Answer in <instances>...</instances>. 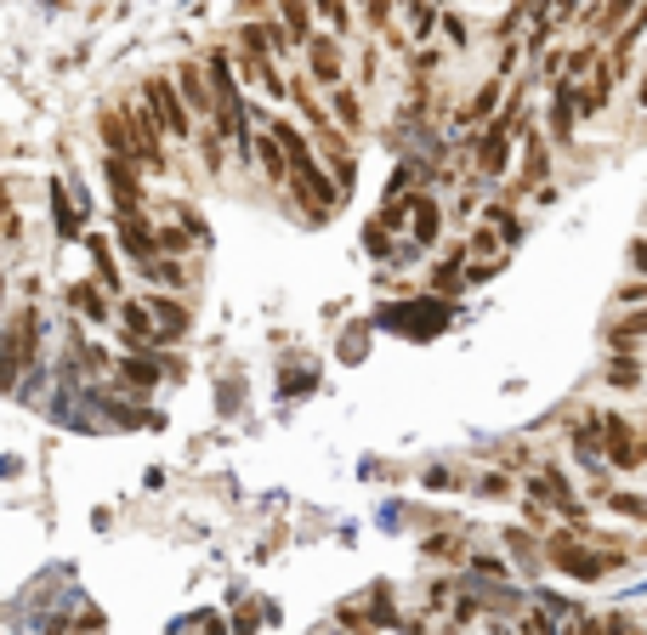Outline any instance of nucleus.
<instances>
[{"label": "nucleus", "instance_id": "39", "mask_svg": "<svg viewBox=\"0 0 647 635\" xmlns=\"http://www.w3.org/2000/svg\"><path fill=\"white\" fill-rule=\"evenodd\" d=\"M353 7H358V0H353Z\"/></svg>", "mask_w": 647, "mask_h": 635}, {"label": "nucleus", "instance_id": "23", "mask_svg": "<svg viewBox=\"0 0 647 635\" xmlns=\"http://www.w3.org/2000/svg\"><path fill=\"white\" fill-rule=\"evenodd\" d=\"M68 307L80 313L86 323H109V301H103V290H97V284H74L68 290Z\"/></svg>", "mask_w": 647, "mask_h": 635}, {"label": "nucleus", "instance_id": "21", "mask_svg": "<svg viewBox=\"0 0 647 635\" xmlns=\"http://www.w3.org/2000/svg\"><path fill=\"white\" fill-rule=\"evenodd\" d=\"M307 7H313V17L324 23V29H335L341 40L358 29V17H353V0H307Z\"/></svg>", "mask_w": 647, "mask_h": 635}, {"label": "nucleus", "instance_id": "33", "mask_svg": "<svg viewBox=\"0 0 647 635\" xmlns=\"http://www.w3.org/2000/svg\"><path fill=\"white\" fill-rule=\"evenodd\" d=\"M619 301H631V307H642V301H647V278H636V284H625V290H619Z\"/></svg>", "mask_w": 647, "mask_h": 635}, {"label": "nucleus", "instance_id": "32", "mask_svg": "<svg viewBox=\"0 0 647 635\" xmlns=\"http://www.w3.org/2000/svg\"><path fill=\"white\" fill-rule=\"evenodd\" d=\"M580 635H625V624H619V619H585Z\"/></svg>", "mask_w": 647, "mask_h": 635}, {"label": "nucleus", "instance_id": "22", "mask_svg": "<svg viewBox=\"0 0 647 635\" xmlns=\"http://www.w3.org/2000/svg\"><path fill=\"white\" fill-rule=\"evenodd\" d=\"M142 278H148V284H160V290H182L188 267H182V256H154V262H142Z\"/></svg>", "mask_w": 647, "mask_h": 635}, {"label": "nucleus", "instance_id": "38", "mask_svg": "<svg viewBox=\"0 0 647 635\" xmlns=\"http://www.w3.org/2000/svg\"><path fill=\"white\" fill-rule=\"evenodd\" d=\"M437 7H455V0H437Z\"/></svg>", "mask_w": 647, "mask_h": 635}, {"label": "nucleus", "instance_id": "35", "mask_svg": "<svg viewBox=\"0 0 647 635\" xmlns=\"http://www.w3.org/2000/svg\"><path fill=\"white\" fill-rule=\"evenodd\" d=\"M478 488H483V494H511V482H506V477H483Z\"/></svg>", "mask_w": 647, "mask_h": 635}, {"label": "nucleus", "instance_id": "18", "mask_svg": "<svg viewBox=\"0 0 647 635\" xmlns=\"http://www.w3.org/2000/svg\"><path fill=\"white\" fill-rule=\"evenodd\" d=\"M460 250H466V262H511V250L500 244V233H494L489 221H478V227H471Z\"/></svg>", "mask_w": 647, "mask_h": 635}, {"label": "nucleus", "instance_id": "3", "mask_svg": "<svg viewBox=\"0 0 647 635\" xmlns=\"http://www.w3.org/2000/svg\"><path fill=\"white\" fill-rule=\"evenodd\" d=\"M545 562L562 568V573H574V579H585V584H596V579L608 573V556L580 545V533H551V539H545Z\"/></svg>", "mask_w": 647, "mask_h": 635}, {"label": "nucleus", "instance_id": "4", "mask_svg": "<svg viewBox=\"0 0 647 635\" xmlns=\"http://www.w3.org/2000/svg\"><path fill=\"white\" fill-rule=\"evenodd\" d=\"M551 182V137L545 131H522V160H517V182H506V199L540 193Z\"/></svg>", "mask_w": 647, "mask_h": 635}, {"label": "nucleus", "instance_id": "36", "mask_svg": "<svg viewBox=\"0 0 647 635\" xmlns=\"http://www.w3.org/2000/svg\"><path fill=\"white\" fill-rule=\"evenodd\" d=\"M205 635H228V624H221L216 613H205Z\"/></svg>", "mask_w": 647, "mask_h": 635}, {"label": "nucleus", "instance_id": "31", "mask_svg": "<svg viewBox=\"0 0 647 635\" xmlns=\"http://www.w3.org/2000/svg\"><path fill=\"white\" fill-rule=\"evenodd\" d=\"M625 262H631V272H636V278H647V239H631Z\"/></svg>", "mask_w": 647, "mask_h": 635}, {"label": "nucleus", "instance_id": "29", "mask_svg": "<svg viewBox=\"0 0 647 635\" xmlns=\"http://www.w3.org/2000/svg\"><path fill=\"white\" fill-rule=\"evenodd\" d=\"M52 205H58V227H63V239H74L80 233V221H74V211H68V193L52 182Z\"/></svg>", "mask_w": 647, "mask_h": 635}, {"label": "nucleus", "instance_id": "2", "mask_svg": "<svg viewBox=\"0 0 647 635\" xmlns=\"http://www.w3.org/2000/svg\"><path fill=\"white\" fill-rule=\"evenodd\" d=\"M302 58H307V80L318 91H330V86L346 80V40L335 29H313L307 46H302Z\"/></svg>", "mask_w": 647, "mask_h": 635}, {"label": "nucleus", "instance_id": "15", "mask_svg": "<svg viewBox=\"0 0 647 635\" xmlns=\"http://www.w3.org/2000/svg\"><path fill=\"white\" fill-rule=\"evenodd\" d=\"M596 63H602V40H591V35H580L568 52H557V74H562V80H574V86L585 80Z\"/></svg>", "mask_w": 647, "mask_h": 635}, {"label": "nucleus", "instance_id": "20", "mask_svg": "<svg viewBox=\"0 0 647 635\" xmlns=\"http://www.w3.org/2000/svg\"><path fill=\"white\" fill-rule=\"evenodd\" d=\"M256 165L267 170V182H272V188H284L290 165H284V148H279V137H272V125H262V131H256Z\"/></svg>", "mask_w": 647, "mask_h": 635}, {"label": "nucleus", "instance_id": "17", "mask_svg": "<svg viewBox=\"0 0 647 635\" xmlns=\"http://www.w3.org/2000/svg\"><path fill=\"white\" fill-rule=\"evenodd\" d=\"M397 12L409 17V46H432V35H437V0H397Z\"/></svg>", "mask_w": 647, "mask_h": 635}, {"label": "nucleus", "instance_id": "8", "mask_svg": "<svg viewBox=\"0 0 647 635\" xmlns=\"http://www.w3.org/2000/svg\"><path fill=\"white\" fill-rule=\"evenodd\" d=\"M443 227H449V221H443V205H437L427 188H415L409 193V244L415 250H437L443 244Z\"/></svg>", "mask_w": 647, "mask_h": 635}, {"label": "nucleus", "instance_id": "26", "mask_svg": "<svg viewBox=\"0 0 647 635\" xmlns=\"http://www.w3.org/2000/svg\"><path fill=\"white\" fill-rule=\"evenodd\" d=\"M574 448H580L585 466H602V415H591V420L574 431Z\"/></svg>", "mask_w": 647, "mask_h": 635}, {"label": "nucleus", "instance_id": "1", "mask_svg": "<svg viewBox=\"0 0 647 635\" xmlns=\"http://www.w3.org/2000/svg\"><path fill=\"white\" fill-rule=\"evenodd\" d=\"M142 103H148V114L160 119L165 142H193V114H188V103H182V91H177V80H170V74L142 80Z\"/></svg>", "mask_w": 647, "mask_h": 635}, {"label": "nucleus", "instance_id": "37", "mask_svg": "<svg viewBox=\"0 0 647 635\" xmlns=\"http://www.w3.org/2000/svg\"><path fill=\"white\" fill-rule=\"evenodd\" d=\"M636 454H642V466H647V437H642V443H636Z\"/></svg>", "mask_w": 647, "mask_h": 635}, {"label": "nucleus", "instance_id": "34", "mask_svg": "<svg viewBox=\"0 0 647 635\" xmlns=\"http://www.w3.org/2000/svg\"><path fill=\"white\" fill-rule=\"evenodd\" d=\"M636 109L647 114V58L636 63Z\"/></svg>", "mask_w": 647, "mask_h": 635}, {"label": "nucleus", "instance_id": "27", "mask_svg": "<svg viewBox=\"0 0 647 635\" xmlns=\"http://www.w3.org/2000/svg\"><path fill=\"white\" fill-rule=\"evenodd\" d=\"M602 499H608V511H613V517L647 522V494H631V488H619V494H602Z\"/></svg>", "mask_w": 647, "mask_h": 635}, {"label": "nucleus", "instance_id": "28", "mask_svg": "<svg viewBox=\"0 0 647 635\" xmlns=\"http://www.w3.org/2000/svg\"><path fill=\"white\" fill-rule=\"evenodd\" d=\"M608 386H619V392H631V386H642V364L631 358V352H619V358L608 364Z\"/></svg>", "mask_w": 647, "mask_h": 635}, {"label": "nucleus", "instance_id": "14", "mask_svg": "<svg viewBox=\"0 0 647 635\" xmlns=\"http://www.w3.org/2000/svg\"><path fill=\"white\" fill-rule=\"evenodd\" d=\"M427 290H432L437 301H455V295L466 290V250H460V244H449V256H443V262L432 267Z\"/></svg>", "mask_w": 647, "mask_h": 635}, {"label": "nucleus", "instance_id": "19", "mask_svg": "<svg viewBox=\"0 0 647 635\" xmlns=\"http://www.w3.org/2000/svg\"><path fill=\"white\" fill-rule=\"evenodd\" d=\"M119 329H126V341L131 346H154V313L142 307V301H119Z\"/></svg>", "mask_w": 647, "mask_h": 635}, {"label": "nucleus", "instance_id": "6", "mask_svg": "<svg viewBox=\"0 0 647 635\" xmlns=\"http://www.w3.org/2000/svg\"><path fill=\"white\" fill-rule=\"evenodd\" d=\"M529 494H534V505H551V511H562L568 522H585V499H574V482H568L557 466H540L529 477Z\"/></svg>", "mask_w": 647, "mask_h": 635}, {"label": "nucleus", "instance_id": "7", "mask_svg": "<svg viewBox=\"0 0 647 635\" xmlns=\"http://www.w3.org/2000/svg\"><path fill=\"white\" fill-rule=\"evenodd\" d=\"M114 239H119V250H126L137 267L160 256V244H154V221H148L137 205H119V211H114Z\"/></svg>", "mask_w": 647, "mask_h": 635}, {"label": "nucleus", "instance_id": "13", "mask_svg": "<svg viewBox=\"0 0 647 635\" xmlns=\"http://www.w3.org/2000/svg\"><path fill=\"white\" fill-rule=\"evenodd\" d=\"M324 97H330V103H324V109H330V119L341 125L346 137H358V131H364V97H358V86L341 80V86H330Z\"/></svg>", "mask_w": 647, "mask_h": 635}, {"label": "nucleus", "instance_id": "25", "mask_svg": "<svg viewBox=\"0 0 647 635\" xmlns=\"http://www.w3.org/2000/svg\"><path fill=\"white\" fill-rule=\"evenodd\" d=\"M608 341H613L619 352H625V346H636V341H647V301H642V307H631L625 318H619V323L608 329Z\"/></svg>", "mask_w": 647, "mask_h": 635}, {"label": "nucleus", "instance_id": "5", "mask_svg": "<svg viewBox=\"0 0 647 635\" xmlns=\"http://www.w3.org/2000/svg\"><path fill=\"white\" fill-rule=\"evenodd\" d=\"M574 125H580L574 80L551 74V103H545V137H551V148H574Z\"/></svg>", "mask_w": 647, "mask_h": 635}, {"label": "nucleus", "instance_id": "16", "mask_svg": "<svg viewBox=\"0 0 647 635\" xmlns=\"http://www.w3.org/2000/svg\"><path fill=\"white\" fill-rule=\"evenodd\" d=\"M165 374H182V364H170V358H142V352H137V358H119V380H126V386H160V380Z\"/></svg>", "mask_w": 647, "mask_h": 635}, {"label": "nucleus", "instance_id": "10", "mask_svg": "<svg viewBox=\"0 0 647 635\" xmlns=\"http://www.w3.org/2000/svg\"><path fill=\"white\" fill-rule=\"evenodd\" d=\"M506 91H511V80H500V74H489V80H483V86H478V91H471L466 103H460V125H466V131H478V125H489L494 114H500Z\"/></svg>", "mask_w": 647, "mask_h": 635}, {"label": "nucleus", "instance_id": "9", "mask_svg": "<svg viewBox=\"0 0 647 635\" xmlns=\"http://www.w3.org/2000/svg\"><path fill=\"white\" fill-rule=\"evenodd\" d=\"M170 80H177V91H182V103H188L193 125L216 114V97H211V74H205V63H177V74H170Z\"/></svg>", "mask_w": 647, "mask_h": 635}, {"label": "nucleus", "instance_id": "11", "mask_svg": "<svg viewBox=\"0 0 647 635\" xmlns=\"http://www.w3.org/2000/svg\"><path fill=\"white\" fill-rule=\"evenodd\" d=\"M142 307L154 313V346L188 335V301H177V295H148Z\"/></svg>", "mask_w": 647, "mask_h": 635}, {"label": "nucleus", "instance_id": "30", "mask_svg": "<svg viewBox=\"0 0 647 635\" xmlns=\"http://www.w3.org/2000/svg\"><path fill=\"white\" fill-rule=\"evenodd\" d=\"M427 550L437 556V562H455V556H460V539H455V533H437V539H427Z\"/></svg>", "mask_w": 647, "mask_h": 635}, {"label": "nucleus", "instance_id": "12", "mask_svg": "<svg viewBox=\"0 0 647 635\" xmlns=\"http://www.w3.org/2000/svg\"><path fill=\"white\" fill-rule=\"evenodd\" d=\"M478 216L494 227V233H500V244H506V250H517L522 239H529V216H522V211L511 205V199H489V205H483Z\"/></svg>", "mask_w": 647, "mask_h": 635}, {"label": "nucleus", "instance_id": "24", "mask_svg": "<svg viewBox=\"0 0 647 635\" xmlns=\"http://www.w3.org/2000/svg\"><path fill=\"white\" fill-rule=\"evenodd\" d=\"M437 35L449 40V52H471V23H466L460 7H443L437 12Z\"/></svg>", "mask_w": 647, "mask_h": 635}]
</instances>
